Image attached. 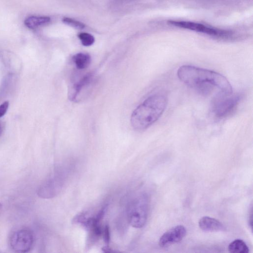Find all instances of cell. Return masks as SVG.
<instances>
[{
    "label": "cell",
    "instance_id": "3",
    "mask_svg": "<svg viewBox=\"0 0 253 253\" xmlns=\"http://www.w3.org/2000/svg\"><path fill=\"white\" fill-rule=\"evenodd\" d=\"M239 95H233L219 93L214 98L211 108V113L215 119H222L236 109L241 100Z\"/></svg>",
    "mask_w": 253,
    "mask_h": 253
},
{
    "label": "cell",
    "instance_id": "6",
    "mask_svg": "<svg viewBox=\"0 0 253 253\" xmlns=\"http://www.w3.org/2000/svg\"><path fill=\"white\" fill-rule=\"evenodd\" d=\"M35 236L29 229L22 228L14 232L11 234L9 244L11 248L17 253H27L33 248Z\"/></svg>",
    "mask_w": 253,
    "mask_h": 253
},
{
    "label": "cell",
    "instance_id": "4",
    "mask_svg": "<svg viewBox=\"0 0 253 253\" xmlns=\"http://www.w3.org/2000/svg\"><path fill=\"white\" fill-rule=\"evenodd\" d=\"M149 202L146 196H141L134 200L128 210V218L130 224L134 228H142L147 221Z\"/></svg>",
    "mask_w": 253,
    "mask_h": 253
},
{
    "label": "cell",
    "instance_id": "2",
    "mask_svg": "<svg viewBox=\"0 0 253 253\" xmlns=\"http://www.w3.org/2000/svg\"><path fill=\"white\" fill-rule=\"evenodd\" d=\"M167 99L162 94L149 97L139 104L133 113L131 123L136 131L146 130L156 122L164 112Z\"/></svg>",
    "mask_w": 253,
    "mask_h": 253
},
{
    "label": "cell",
    "instance_id": "5",
    "mask_svg": "<svg viewBox=\"0 0 253 253\" xmlns=\"http://www.w3.org/2000/svg\"><path fill=\"white\" fill-rule=\"evenodd\" d=\"M168 24L179 28L207 34L213 37L228 38L232 36V31L216 28L197 22L184 20H169Z\"/></svg>",
    "mask_w": 253,
    "mask_h": 253
},
{
    "label": "cell",
    "instance_id": "13",
    "mask_svg": "<svg viewBox=\"0 0 253 253\" xmlns=\"http://www.w3.org/2000/svg\"><path fill=\"white\" fill-rule=\"evenodd\" d=\"M232 253H248L249 249L245 242L241 239H236L231 242L228 247Z\"/></svg>",
    "mask_w": 253,
    "mask_h": 253
},
{
    "label": "cell",
    "instance_id": "1",
    "mask_svg": "<svg viewBox=\"0 0 253 253\" xmlns=\"http://www.w3.org/2000/svg\"><path fill=\"white\" fill-rule=\"evenodd\" d=\"M177 74L180 80L203 94H209L214 89L226 94L233 93L229 80L214 71L187 65L180 67Z\"/></svg>",
    "mask_w": 253,
    "mask_h": 253
},
{
    "label": "cell",
    "instance_id": "17",
    "mask_svg": "<svg viewBox=\"0 0 253 253\" xmlns=\"http://www.w3.org/2000/svg\"><path fill=\"white\" fill-rule=\"evenodd\" d=\"M9 106V101H5L0 105V118L4 117L8 111Z\"/></svg>",
    "mask_w": 253,
    "mask_h": 253
},
{
    "label": "cell",
    "instance_id": "9",
    "mask_svg": "<svg viewBox=\"0 0 253 253\" xmlns=\"http://www.w3.org/2000/svg\"><path fill=\"white\" fill-rule=\"evenodd\" d=\"M62 186L61 180L57 176H54L47 179L38 190L39 197L43 198H50L54 197L61 190Z\"/></svg>",
    "mask_w": 253,
    "mask_h": 253
},
{
    "label": "cell",
    "instance_id": "12",
    "mask_svg": "<svg viewBox=\"0 0 253 253\" xmlns=\"http://www.w3.org/2000/svg\"><path fill=\"white\" fill-rule=\"evenodd\" d=\"M77 67L79 69H85L88 68L91 62V58L89 54L80 53L75 55L72 58Z\"/></svg>",
    "mask_w": 253,
    "mask_h": 253
},
{
    "label": "cell",
    "instance_id": "8",
    "mask_svg": "<svg viewBox=\"0 0 253 253\" xmlns=\"http://www.w3.org/2000/svg\"><path fill=\"white\" fill-rule=\"evenodd\" d=\"M187 234V230L183 226H175L164 233L160 237L159 245L166 248L182 241Z\"/></svg>",
    "mask_w": 253,
    "mask_h": 253
},
{
    "label": "cell",
    "instance_id": "14",
    "mask_svg": "<svg viewBox=\"0 0 253 253\" xmlns=\"http://www.w3.org/2000/svg\"><path fill=\"white\" fill-rule=\"evenodd\" d=\"M78 37L81 42L82 44L85 47H89L94 44L95 39L94 36L88 33H80Z\"/></svg>",
    "mask_w": 253,
    "mask_h": 253
},
{
    "label": "cell",
    "instance_id": "16",
    "mask_svg": "<svg viewBox=\"0 0 253 253\" xmlns=\"http://www.w3.org/2000/svg\"><path fill=\"white\" fill-rule=\"evenodd\" d=\"M102 235L105 243L108 246L110 241V231L108 226H106L102 231Z\"/></svg>",
    "mask_w": 253,
    "mask_h": 253
},
{
    "label": "cell",
    "instance_id": "7",
    "mask_svg": "<svg viewBox=\"0 0 253 253\" xmlns=\"http://www.w3.org/2000/svg\"><path fill=\"white\" fill-rule=\"evenodd\" d=\"M94 78L93 74L89 73L72 85L68 92L70 100L74 102L81 101L84 97L85 93L91 86Z\"/></svg>",
    "mask_w": 253,
    "mask_h": 253
},
{
    "label": "cell",
    "instance_id": "11",
    "mask_svg": "<svg viewBox=\"0 0 253 253\" xmlns=\"http://www.w3.org/2000/svg\"><path fill=\"white\" fill-rule=\"evenodd\" d=\"M51 18L48 17L30 16L24 21L25 25L28 28L33 29L49 23Z\"/></svg>",
    "mask_w": 253,
    "mask_h": 253
},
{
    "label": "cell",
    "instance_id": "19",
    "mask_svg": "<svg viewBox=\"0 0 253 253\" xmlns=\"http://www.w3.org/2000/svg\"><path fill=\"white\" fill-rule=\"evenodd\" d=\"M2 208V205L1 203H0V212H1Z\"/></svg>",
    "mask_w": 253,
    "mask_h": 253
},
{
    "label": "cell",
    "instance_id": "15",
    "mask_svg": "<svg viewBox=\"0 0 253 253\" xmlns=\"http://www.w3.org/2000/svg\"><path fill=\"white\" fill-rule=\"evenodd\" d=\"M62 21L65 24L77 29L82 30L84 29L86 26L82 22L69 18H64Z\"/></svg>",
    "mask_w": 253,
    "mask_h": 253
},
{
    "label": "cell",
    "instance_id": "10",
    "mask_svg": "<svg viewBox=\"0 0 253 253\" xmlns=\"http://www.w3.org/2000/svg\"><path fill=\"white\" fill-rule=\"evenodd\" d=\"M200 229L204 232L214 233L226 231L224 225L219 220L210 217L203 216L199 221Z\"/></svg>",
    "mask_w": 253,
    "mask_h": 253
},
{
    "label": "cell",
    "instance_id": "18",
    "mask_svg": "<svg viewBox=\"0 0 253 253\" xmlns=\"http://www.w3.org/2000/svg\"><path fill=\"white\" fill-rule=\"evenodd\" d=\"M3 131V129L1 123H0V136L1 135Z\"/></svg>",
    "mask_w": 253,
    "mask_h": 253
}]
</instances>
